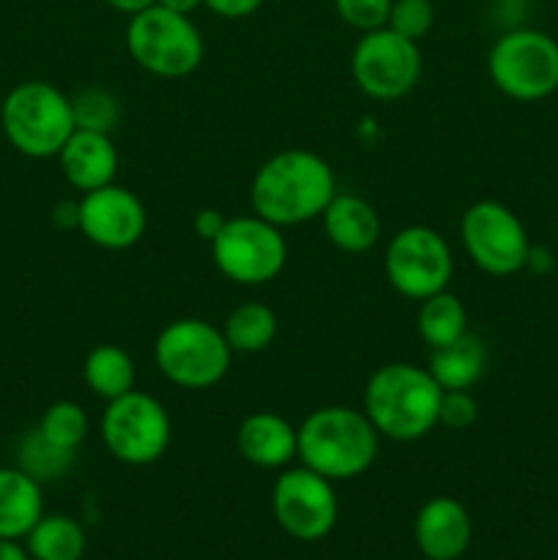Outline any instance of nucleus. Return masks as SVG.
I'll list each match as a JSON object with an SVG mask.
<instances>
[{
	"label": "nucleus",
	"instance_id": "f257e3e1",
	"mask_svg": "<svg viewBox=\"0 0 558 560\" xmlns=\"http://www.w3.org/2000/svg\"><path fill=\"white\" fill-rule=\"evenodd\" d=\"M337 195L332 164L304 148L274 153L252 178V211L277 228H295L323 217Z\"/></svg>",
	"mask_w": 558,
	"mask_h": 560
},
{
	"label": "nucleus",
	"instance_id": "f03ea898",
	"mask_svg": "<svg viewBox=\"0 0 558 560\" xmlns=\"http://www.w3.org/2000/svg\"><path fill=\"white\" fill-rule=\"evenodd\" d=\"M443 388L427 366L392 361L377 366L364 388V413L377 435L397 443L421 441L438 427Z\"/></svg>",
	"mask_w": 558,
	"mask_h": 560
},
{
	"label": "nucleus",
	"instance_id": "7ed1b4c3",
	"mask_svg": "<svg viewBox=\"0 0 558 560\" xmlns=\"http://www.w3.org/2000/svg\"><path fill=\"white\" fill-rule=\"evenodd\" d=\"M299 459L328 481H348L372 468L381 435L364 410L326 405L301 421Z\"/></svg>",
	"mask_w": 558,
	"mask_h": 560
},
{
	"label": "nucleus",
	"instance_id": "20e7f679",
	"mask_svg": "<svg viewBox=\"0 0 558 560\" xmlns=\"http://www.w3.org/2000/svg\"><path fill=\"white\" fill-rule=\"evenodd\" d=\"M5 140L31 159L58 156L60 148L74 135L71 98L49 82L31 80L11 88L0 107Z\"/></svg>",
	"mask_w": 558,
	"mask_h": 560
},
{
	"label": "nucleus",
	"instance_id": "39448f33",
	"mask_svg": "<svg viewBox=\"0 0 558 560\" xmlns=\"http://www.w3.org/2000/svg\"><path fill=\"white\" fill-rule=\"evenodd\" d=\"M153 361L170 383L189 392H202L228 375L233 350L222 328L200 317H181L159 331L153 342Z\"/></svg>",
	"mask_w": 558,
	"mask_h": 560
},
{
	"label": "nucleus",
	"instance_id": "423d86ee",
	"mask_svg": "<svg viewBox=\"0 0 558 560\" xmlns=\"http://www.w3.org/2000/svg\"><path fill=\"white\" fill-rule=\"evenodd\" d=\"M487 74L514 102H542L558 91V42L536 27H512L496 38Z\"/></svg>",
	"mask_w": 558,
	"mask_h": 560
},
{
	"label": "nucleus",
	"instance_id": "0eeeda50",
	"mask_svg": "<svg viewBox=\"0 0 558 560\" xmlns=\"http://www.w3.org/2000/svg\"><path fill=\"white\" fill-rule=\"evenodd\" d=\"M126 49L140 69L167 80L191 74L206 55V44L195 22L159 3L129 16Z\"/></svg>",
	"mask_w": 558,
	"mask_h": 560
},
{
	"label": "nucleus",
	"instance_id": "6e6552de",
	"mask_svg": "<svg viewBox=\"0 0 558 560\" xmlns=\"http://www.w3.org/2000/svg\"><path fill=\"white\" fill-rule=\"evenodd\" d=\"M213 266L235 284H268L288 262V244L282 228L263 217L228 219L222 233L211 241Z\"/></svg>",
	"mask_w": 558,
	"mask_h": 560
},
{
	"label": "nucleus",
	"instance_id": "1a4fd4ad",
	"mask_svg": "<svg viewBox=\"0 0 558 560\" xmlns=\"http://www.w3.org/2000/svg\"><path fill=\"white\" fill-rule=\"evenodd\" d=\"M102 441L118 463L140 468L164 457L173 441V421L156 397L131 388L104 408Z\"/></svg>",
	"mask_w": 558,
	"mask_h": 560
},
{
	"label": "nucleus",
	"instance_id": "9d476101",
	"mask_svg": "<svg viewBox=\"0 0 558 560\" xmlns=\"http://www.w3.org/2000/svg\"><path fill=\"white\" fill-rule=\"evenodd\" d=\"M388 284L410 301H425L449 288L454 257L446 238L427 224H410L392 235L383 255Z\"/></svg>",
	"mask_w": 558,
	"mask_h": 560
},
{
	"label": "nucleus",
	"instance_id": "9b49d317",
	"mask_svg": "<svg viewBox=\"0 0 558 560\" xmlns=\"http://www.w3.org/2000/svg\"><path fill=\"white\" fill-rule=\"evenodd\" d=\"M465 255L490 277H512L528 262L531 241L518 213L496 200H479L460 222Z\"/></svg>",
	"mask_w": 558,
	"mask_h": 560
},
{
	"label": "nucleus",
	"instance_id": "f8f14e48",
	"mask_svg": "<svg viewBox=\"0 0 558 560\" xmlns=\"http://www.w3.org/2000/svg\"><path fill=\"white\" fill-rule=\"evenodd\" d=\"M350 71L361 93L377 102H394L416 88L421 77L419 44L383 25L359 38Z\"/></svg>",
	"mask_w": 558,
	"mask_h": 560
},
{
	"label": "nucleus",
	"instance_id": "ddd939ff",
	"mask_svg": "<svg viewBox=\"0 0 558 560\" xmlns=\"http://www.w3.org/2000/svg\"><path fill=\"white\" fill-rule=\"evenodd\" d=\"M332 485L304 465L282 470L271 490V512L279 528L299 541L326 539L339 512Z\"/></svg>",
	"mask_w": 558,
	"mask_h": 560
},
{
	"label": "nucleus",
	"instance_id": "4468645a",
	"mask_svg": "<svg viewBox=\"0 0 558 560\" xmlns=\"http://www.w3.org/2000/svg\"><path fill=\"white\" fill-rule=\"evenodd\" d=\"M148 213L140 197L126 186L107 184L80 200V233L102 249H131L146 235Z\"/></svg>",
	"mask_w": 558,
	"mask_h": 560
},
{
	"label": "nucleus",
	"instance_id": "2eb2a0df",
	"mask_svg": "<svg viewBox=\"0 0 558 560\" xmlns=\"http://www.w3.org/2000/svg\"><path fill=\"white\" fill-rule=\"evenodd\" d=\"M414 534L427 560H457L468 550L474 525L463 503L449 495H438L419 509Z\"/></svg>",
	"mask_w": 558,
	"mask_h": 560
},
{
	"label": "nucleus",
	"instance_id": "dca6fc26",
	"mask_svg": "<svg viewBox=\"0 0 558 560\" xmlns=\"http://www.w3.org/2000/svg\"><path fill=\"white\" fill-rule=\"evenodd\" d=\"M58 162L69 186H74L82 195L115 184V175H118V151H115L113 137L102 131L74 129V135L60 148Z\"/></svg>",
	"mask_w": 558,
	"mask_h": 560
},
{
	"label": "nucleus",
	"instance_id": "f3484780",
	"mask_svg": "<svg viewBox=\"0 0 558 560\" xmlns=\"http://www.w3.org/2000/svg\"><path fill=\"white\" fill-rule=\"evenodd\" d=\"M235 448L255 468H284L299 457V430L274 410H257L241 421Z\"/></svg>",
	"mask_w": 558,
	"mask_h": 560
},
{
	"label": "nucleus",
	"instance_id": "a211bd4d",
	"mask_svg": "<svg viewBox=\"0 0 558 560\" xmlns=\"http://www.w3.org/2000/svg\"><path fill=\"white\" fill-rule=\"evenodd\" d=\"M323 233L337 249L361 255L370 252L381 238V219L377 211L359 195L337 191L323 211Z\"/></svg>",
	"mask_w": 558,
	"mask_h": 560
},
{
	"label": "nucleus",
	"instance_id": "6ab92c4d",
	"mask_svg": "<svg viewBox=\"0 0 558 560\" xmlns=\"http://www.w3.org/2000/svg\"><path fill=\"white\" fill-rule=\"evenodd\" d=\"M42 517V485L20 468H0V539H25Z\"/></svg>",
	"mask_w": 558,
	"mask_h": 560
},
{
	"label": "nucleus",
	"instance_id": "aec40b11",
	"mask_svg": "<svg viewBox=\"0 0 558 560\" xmlns=\"http://www.w3.org/2000/svg\"><path fill=\"white\" fill-rule=\"evenodd\" d=\"M427 370L443 392H470L487 370V348L476 334H465L454 345L430 350Z\"/></svg>",
	"mask_w": 558,
	"mask_h": 560
},
{
	"label": "nucleus",
	"instance_id": "412c9836",
	"mask_svg": "<svg viewBox=\"0 0 558 560\" xmlns=\"http://www.w3.org/2000/svg\"><path fill=\"white\" fill-rule=\"evenodd\" d=\"M82 377L98 399L113 402L135 388V361L120 345H96L85 355Z\"/></svg>",
	"mask_w": 558,
	"mask_h": 560
},
{
	"label": "nucleus",
	"instance_id": "4be33fe9",
	"mask_svg": "<svg viewBox=\"0 0 558 560\" xmlns=\"http://www.w3.org/2000/svg\"><path fill=\"white\" fill-rule=\"evenodd\" d=\"M416 328H419L421 342L430 350L454 345L468 334V315H465L463 301L449 290L430 295V299L421 301Z\"/></svg>",
	"mask_w": 558,
	"mask_h": 560
},
{
	"label": "nucleus",
	"instance_id": "5701e85b",
	"mask_svg": "<svg viewBox=\"0 0 558 560\" xmlns=\"http://www.w3.org/2000/svg\"><path fill=\"white\" fill-rule=\"evenodd\" d=\"M25 539L33 560H80L85 552V530L66 514L42 517Z\"/></svg>",
	"mask_w": 558,
	"mask_h": 560
},
{
	"label": "nucleus",
	"instance_id": "b1692460",
	"mask_svg": "<svg viewBox=\"0 0 558 560\" xmlns=\"http://www.w3.org/2000/svg\"><path fill=\"white\" fill-rule=\"evenodd\" d=\"M277 315H274L271 306L260 304V301L235 306L222 328L233 353H260V350H266L277 339Z\"/></svg>",
	"mask_w": 558,
	"mask_h": 560
},
{
	"label": "nucleus",
	"instance_id": "393cba45",
	"mask_svg": "<svg viewBox=\"0 0 558 560\" xmlns=\"http://www.w3.org/2000/svg\"><path fill=\"white\" fill-rule=\"evenodd\" d=\"M74 454L77 452H71V448H63L49 441V438H44L36 427L20 441L16 468L25 470L38 485H44V481H55L69 474V468L74 465Z\"/></svg>",
	"mask_w": 558,
	"mask_h": 560
},
{
	"label": "nucleus",
	"instance_id": "a878e982",
	"mask_svg": "<svg viewBox=\"0 0 558 560\" xmlns=\"http://www.w3.org/2000/svg\"><path fill=\"white\" fill-rule=\"evenodd\" d=\"M71 113H74L77 129L113 135L115 126L120 124L124 107H120V98L107 88H85L71 96Z\"/></svg>",
	"mask_w": 558,
	"mask_h": 560
},
{
	"label": "nucleus",
	"instance_id": "bb28decb",
	"mask_svg": "<svg viewBox=\"0 0 558 560\" xmlns=\"http://www.w3.org/2000/svg\"><path fill=\"white\" fill-rule=\"evenodd\" d=\"M38 432H42L44 438H49L53 443H58V446L77 452L88 435V416L85 410L77 402H71V399H60V402H53L42 413V419H38Z\"/></svg>",
	"mask_w": 558,
	"mask_h": 560
},
{
	"label": "nucleus",
	"instance_id": "cd10ccee",
	"mask_svg": "<svg viewBox=\"0 0 558 560\" xmlns=\"http://www.w3.org/2000/svg\"><path fill=\"white\" fill-rule=\"evenodd\" d=\"M432 22H435V9L430 0H394L386 25L410 42H419L432 31Z\"/></svg>",
	"mask_w": 558,
	"mask_h": 560
},
{
	"label": "nucleus",
	"instance_id": "c85d7f7f",
	"mask_svg": "<svg viewBox=\"0 0 558 560\" xmlns=\"http://www.w3.org/2000/svg\"><path fill=\"white\" fill-rule=\"evenodd\" d=\"M394 0H334L339 20L356 31H377L388 22Z\"/></svg>",
	"mask_w": 558,
	"mask_h": 560
},
{
	"label": "nucleus",
	"instance_id": "c756f323",
	"mask_svg": "<svg viewBox=\"0 0 558 560\" xmlns=\"http://www.w3.org/2000/svg\"><path fill=\"white\" fill-rule=\"evenodd\" d=\"M479 419V405L470 392H443L441 410H438V427L449 430H468Z\"/></svg>",
	"mask_w": 558,
	"mask_h": 560
},
{
	"label": "nucleus",
	"instance_id": "7c9ffc66",
	"mask_svg": "<svg viewBox=\"0 0 558 560\" xmlns=\"http://www.w3.org/2000/svg\"><path fill=\"white\" fill-rule=\"evenodd\" d=\"M266 0H206L202 5L213 11V14L224 16V20H244V16L255 14Z\"/></svg>",
	"mask_w": 558,
	"mask_h": 560
},
{
	"label": "nucleus",
	"instance_id": "2f4dec72",
	"mask_svg": "<svg viewBox=\"0 0 558 560\" xmlns=\"http://www.w3.org/2000/svg\"><path fill=\"white\" fill-rule=\"evenodd\" d=\"M224 222H228V219L222 217V211H217V208H202V211H197L191 228H195V233L200 235L202 241H208V244H211V241L222 233Z\"/></svg>",
	"mask_w": 558,
	"mask_h": 560
},
{
	"label": "nucleus",
	"instance_id": "473e14b6",
	"mask_svg": "<svg viewBox=\"0 0 558 560\" xmlns=\"http://www.w3.org/2000/svg\"><path fill=\"white\" fill-rule=\"evenodd\" d=\"M53 222L58 224L60 230H80V202H58L53 211Z\"/></svg>",
	"mask_w": 558,
	"mask_h": 560
},
{
	"label": "nucleus",
	"instance_id": "72a5a7b5",
	"mask_svg": "<svg viewBox=\"0 0 558 560\" xmlns=\"http://www.w3.org/2000/svg\"><path fill=\"white\" fill-rule=\"evenodd\" d=\"M107 5H113L115 11H120V14L126 16H135L140 14V11L151 9V5H156V0H104Z\"/></svg>",
	"mask_w": 558,
	"mask_h": 560
},
{
	"label": "nucleus",
	"instance_id": "f704fd0d",
	"mask_svg": "<svg viewBox=\"0 0 558 560\" xmlns=\"http://www.w3.org/2000/svg\"><path fill=\"white\" fill-rule=\"evenodd\" d=\"M0 560H31L25 547L16 545V539H0Z\"/></svg>",
	"mask_w": 558,
	"mask_h": 560
},
{
	"label": "nucleus",
	"instance_id": "c9c22d12",
	"mask_svg": "<svg viewBox=\"0 0 558 560\" xmlns=\"http://www.w3.org/2000/svg\"><path fill=\"white\" fill-rule=\"evenodd\" d=\"M156 3L164 5V9H170V11H178V14L191 16V11L200 9L206 0H156Z\"/></svg>",
	"mask_w": 558,
	"mask_h": 560
},
{
	"label": "nucleus",
	"instance_id": "e433bc0d",
	"mask_svg": "<svg viewBox=\"0 0 558 560\" xmlns=\"http://www.w3.org/2000/svg\"><path fill=\"white\" fill-rule=\"evenodd\" d=\"M556 235H558V222H556Z\"/></svg>",
	"mask_w": 558,
	"mask_h": 560
},
{
	"label": "nucleus",
	"instance_id": "4c0bfd02",
	"mask_svg": "<svg viewBox=\"0 0 558 560\" xmlns=\"http://www.w3.org/2000/svg\"><path fill=\"white\" fill-rule=\"evenodd\" d=\"M425 560H427V558H425Z\"/></svg>",
	"mask_w": 558,
	"mask_h": 560
}]
</instances>
